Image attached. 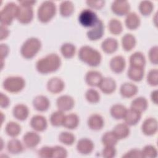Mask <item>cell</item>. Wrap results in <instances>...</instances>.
<instances>
[{"label":"cell","instance_id":"obj_38","mask_svg":"<svg viewBox=\"0 0 158 158\" xmlns=\"http://www.w3.org/2000/svg\"><path fill=\"white\" fill-rule=\"evenodd\" d=\"M108 28L112 34L118 35L122 32L123 26L120 20L116 19H112L108 23Z\"/></svg>","mask_w":158,"mask_h":158},{"label":"cell","instance_id":"obj_36","mask_svg":"<svg viewBox=\"0 0 158 158\" xmlns=\"http://www.w3.org/2000/svg\"><path fill=\"white\" fill-rule=\"evenodd\" d=\"M74 9V6L72 2L69 1H62L59 7L60 14L62 17H69L73 13Z\"/></svg>","mask_w":158,"mask_h":158},{"label":"cell","instance_id":"obj_43","mask_svg":"<svg viewBox=\"0 0 158 158\" xmlns=\"http://www.w3.org/2000/svg\"><path fill=\"white\" fill-rule=\"evenodd\" d=\"M85 98L89 103L96 104L100 100V94L96 89L90 88L86 91Z\"/></svg>","mask_w":158,"mask_h":158},{"label":"cell","instance_id":"obj_54","mask_svg":"<svg viewBox=\"0 0 158 158\" xmlns=\"http://www.w3.org/2000/svg\"><path fill=\"white\" fill-rule=\"evenodd\" d=\"M0 30H1L0 39L2 41V40H4V39H6L9 36V31L7 26H5V25H1Z\"/></svg>","mask_w":158,"mask_h":158},{"label":"cell","instance_id":"obj_33","mask_svg":"<svg viewBox=\"0 0 158 158\" xmlns=\"http://www.w3.org/2000/svg\"><path fill=\"white\" fill-rule=\"evenodd\" d=\"M136 43L135 37L130 33L125 34L122 38V46L125 51L132 50Z\"/></svg>","mask_w":158,"mask_h":158},{"label":"cell","instance_id":"obj_11","mask_svg":"<svg viewBox=\"0 0 158 158\" xmlns=\"http://www.w3.org/2000/svg\"><path fill=\"white\" fill-rule=\"evenodd\" d=\"M111 9L113 13L117 15H127L129 13L130 6L127 1H114L112 3Z\"/></svg>","mask_w":158,"mask_h":158},{"label":"cell","instance_id":"obj_19","mask_svg":"<svg viewBox=\"0 0 158 158\" xmlns=\"http://www.w3.org/2000/svg\"><path fill=\"white\" fill-rule=\"evenodd\" d=\"M33 106L35 110L39 112H44L49 109L50 101L46 96L38 95L33 99Z\"/></svg>","mask_w":158,"mask_h":158},{"label":"cell","instance_id":"obj_26","mask_svg":"<svg viewBox=\"0 0 158 158\" xmlns=\"http://www.w3.org/2000/svg\"><path fill=\"white\" fill-rule=\"evenodd\" d=\"M129 62L131 67L144 68L146 65V58L142 52L137 51L130 56Z\"/></svg>","mask_w":158,"mask_h":158},{"label":"cell","instance_id":"obj_9","mask_svg":"<svg viewBox=\"0 0 158 158\" xmlns=\"http://www.w3.org/2000/svg\"><path fill=\"white\" fill-rule=\"evenodd\" d=\"M104 33V25L101 19H98L97 23L86 33L88 38L91 41H96L101 39Z\"/></svg>","mask_w":158,"mask_h":158},{"label":"cell","instance_id":"obj_20","mask_svg":"<svg viewBox=\"0 0 158 158\" xmlns=\"http://www.w3.org/2000/svg\"><path fill=\"white\" fill-rule=\"evenodd\" d=\"M87 123L91 130L98 131L102 128L104 125V121L103 117L101 115L93 114L88 117Z\"/></svg>","mask_w":158,"mask_h":158},{"label":"cell","instance_id":"obj_16","mask_svg":"<svg viewBox=\"0 0 158 158\" xmlns=\"http://www.w3.org/2000/svg\"><path fill=\"white\" fill-rule=\"evenodd\" d=\"M31 127L36 131H43L48 127V122L46 118L41 115H35L30 120Z\"/></svg>","mask_w":158,"mask_h":158},{"label":"cell","instance_id":"obj_45","mask_svg":"<svg viewBox=\"0 0 158 158\" xmlns=\"http://www.w3.org/2000/svg\"><path fill=\"white\" fill-rule=\"evenodd\" d=\"M147 82L152 86H156L158 85V70L156 69L149 70L147 75Z\"/></svg>","mask_w":158,"mask_h":158},{"label":"cell","instance_id":"obj_21","mask_svg":"<svg viewBox=\"0 0 158 158\" xmlns=\"http://www.w3.org/2000/svg\"><path fill=\"white\" fill-rule=\"evenodd\" d=\"M138 91V87L132 83H124L120 88V94L125 98H130L133 97L136 94Z\"/></svg>","mask_w":158,"mask_h":158},{"label":"cell","instance_id":"obj_3","mask_svg":"<svg viewBox=\"0 0 158 158\" xmlns=\"http://www.w3.org/2000/svg\"><path fill=\"white\" fill-rule=\"evenodd\" d=\"M41 41L35 37H31L24 41L20 48V53L23 57L30 59L34 57L40 51Z\"/></svg>","mask_w":158,"mask_h":158},{"label":"cell","instance_id":"obj_1","mask_svg":"<svg viewBox=\"0 0 158 158\" xmlns=\"http://www.w3.org/2000/svg\"><path fill=\"white\" fill-rule=\"evenodd\" d=\"M61 63L60 57L57 54L51 53L39 59L36 63V69L41 74H48L57 71Z\"/></svg>","mask_w":158,"mask_h":158},{"label":"cell","instance_id":"obj_39","mask_svg":"<svg viewBox=\"0 0 158 158\" xmlns=\"http://www.w3.org/2000/svg\"><path fill=\"white\" fill-rule=\"evenodd\" d=\"M65 115L61 110H57L52 113L50 117V123L52 126L59 127L62 125Z\"/></svg>","mask_w":158,"mask_h":158},{"label":"cell","instance_id":"obj_46","mask_svg":"<svg viewBox=\"0 0 158 158\" xmlns=\"http://www.w3.org/2000/svg\"><path fill=\"white\" fill-rule=\"evenodd\" d=\"M67 157V151L62 146H55L52 149V158H65Z\"/></svg>","mask_w":158,"mask_h":158},{"label":"cell","instance_id":"obj_47","mask_svg":"<svg viewBox=\"0 0 158 158\" xmlns=\"http://www.w3.org/2000/svg\"><path fill=\"white\" fill-rule=\"evenodd\" d=\"M158 47L157 46L152 47L148 53L149 60L154 65H157L158 63Z\"/></svg>","mask_w":158,"mask_h":158},{"label":"cell","instance_id":"obj_48","mask_svg":"<svg viewBox=\"0 0 158 158\" xmlns=\"http://www.w3.org/2000/svg\"><path fill=\"white\" fill-rule=\"evenodd\" d=\"M52 149L51 146H43L38 151V154L42 158H52Z\"/></svg>","mask_w":158,"mask_h":158},{"label":"cell","instance_id":"obj_29","mask_svg":"<svg viewBox=\"0 0 158 158\" xmlns=\"http://www.w3.org/2000/svg\"><path fill=\"white\" fill-rule=\"evenodd\" d=\"M144 68H138L130 66L127 71L128 77L133 81H140L144 77Z\"/></svg>","mask_w":158,"mask_h":158},{"label":"cell","instance_id":"obj_12","mask_svg":"<svg viewBox=\"0 0 158 158\" xmlns=\"http://www.w3.org/2000/svg\"><path fill=\"white\" fill-rule=\"evenodd\" d=\"M141 130L146 136H152L157 131V121L155 118L149 117L144 120L141 125Z\"/></svg>","mask_w":158,"mask_h":158},{"label":"cell","instance_id":"obj_37","mask_svg":"<svg viewBox=\"0 0 158 158\" xmlns=\"http://www.w3.org/2000/svg\"><path fill=\"white\" fill-rule=\"evenodd\" d=\"M60 52L64 57L66 59H70L75 56L76 48L72 43H65L61 46Z\"/></svg>","mask_w":158,"mask_h":158},{"label":"cell","instance_id":"obj_41","mask_svg":"<svg viewBox=\"0 0 158 158\" xmlns=\"http://www.w3.org/2000/svg\"><path fill=\"white\" fill-rule=\"evenodd\" d=\"M59 141L67 146L72 145L75 141V136L72 133L62 131L59 135Z\"/></svg>","mask_w":158,"mask_h":158},{"label":"cell","instance_id":"obj_30","mask_svg":"<svg viewBox=\"0 0 158 158\" xmlns=\"http://www.w3.org/2000/svg\"><path fill=\"white\" fill-rule=\"evenodd\" d=\"M78 116L73 113L66 115L65 116L62 126L69 130L75 129L79 124Z\"/></svg>","mask_w":158,"mask_h":158},{"label":"cell","instance_id":"obj_8","mask_svg":"<svg viewBox=\"0 0 158 158\" xmlns=\"http://www.w3.org/2000/svg\"><path fill=\"white\" fill-rule=\"evenodd\" d=\"M17 20L22 24L30 23L33 19V10L32 6L20 4L17 15Z\"/></svg>","mask_w":158,"mask_h":158},{"label":"cell","instance_id":"obj_28","mask_svg":"<svg viewBox=\"0 0 158 158\" xmlns=\"http://www.w3.org/2000/svg\"><path fill=\"white\" fill-rule=\"evenodd\" d=\"M112 132L114 133L118 139H122L128 136L130 130L128 125L126 123H120L114 127Z\"/></svg>","mask_w":158,"mask_h":158},{"label":"cell","instance_id":"obj_25","mask_svg":"<svg viewBox=\"0 0 158 158\" xmlns=\"http://www.w3.org/2000/svg\"><path fill=\"white\" fill-rule=\"evenodd\" d=\"M125 23L127 28L131 30L137 29L141 23L140 18L135 12H129L125 17Z\"/></svg>","mask_w":158,"mask_h":158},{"label":"cell","instance_id":"obj_24","mask_svg":"<svg viewBox=\"0 0 158 158\" xmlns=\"http://www.w3.org/2000/svg\"><path fill=\"white\" fill-rule=\"evenodd\" d=\"M102 74L96 70H89L85 75L86 84L91 86H98L102 79Z\"/></svg>","mask_w":158,"mask_h":158},{"label":"cell","instance_id":"obj_27","mask_svg":"<svg viewBox=\"0 0 158 158\" xmlns=\"http://www.w3.org/2000/svg\"><path fill=\"white\" fill-rule=\"evenodd\" d=\"M118 47V41L113 38H107L101 43V48L106 54H112L115 52Z\"/></svg>","mask_w":158,"mask_h":158},{"label":"cell","instance_id":"obj_22","mask_svg":"<svg viewBox=\"0 0 158 158\" xmlns=\"http://www.w3.org/2000/svg\"><path fill=\"white\" fill-rule=\"evenodd\" d=\"M12 114L16 119L20 121H23L28 117L29 109L26 105L18 104L13 107Z\"/></svg>","mask_w":158,"mask_h":158},{"label":"cell","instance_id":"obj_50","mask_svg":"<svg viewBox=\"0 0 158 158\" xmlns=\"http://www.w3.org/2000/svg\"><path fill=\"white\" fill-rule=\"evenodd\" d=\"M122 157H143L141 151L137 149H133L128 152H127L124 155L122 156Z\"/></svg>","mask_w":158,"mask_h":158},{"label":"cell","instance_id":"obj_5","mask_svg":"<svg viewBox=\"0 0 158 158\" xmlns=\"http://www.w3.org/2000/svg\"><path fill=\"white\" fill-rule=\"evenodd\" d=\"M19 10V6L14 2H9L1 9L0 12L1 24L8 26L17 18Z\"/></svg>","mask_w":158,"mask_h":158},{"label":"cell","instance_id":"obj_32","mask_svg":"<svg viewBox=\"0 0 158 158\" xmlns=\"http://www.w3.org/2000/svg\"><path fill=\"white\" fill-rule=\"evenodd\" d=\"M127 111L126 107L120 104H114L110 109L111 116L117 120L122 119L124 118L125 115Z\"/></svg>","mask_w":158,"mask_h":158},{"label":"cell","instance_id":"obj_17","mask_svg":"<svg viewBox=\"0 0 158 158\" xmlns=\"http://www.w3.org/2000/svg\"><path fill=\"white\" fill-rule=\"evenodd\" d=\"M98 87L104 94H111L116 89L117 85L115 81L111 77L102 78Z\"/></svg>","mask_w":158,"mask_h":158},{"label":"cell","instance_id":"obj_55","mask_svg":"<svg viewBox=\"0 0 158 158\" xmlns=\"http://www.w3.org/2000/svg\"><path fill=\"white\" fill-rule=\"evenodd\" d=\"M151 101L155 104H157V89L152 91L151 94Z\"/></svg>","mask_w":158,"mask_h":158},{"label":"cell","instance_id":"obj_14","mask_svg":"<svg viewBox=\"0 0 158 158\" xmlns=\"http://www.w3.org/2000/svg\"><path fill=\"white\" fill-rule=\"evenodd\" d=\"M64 88V81L58 77L51 78L47 83V89L48 91L53 94H57L62 92Z\"/></svg>","mask_w":158,"mask_h":158},{"label":"cell","instance_id":"obj_4","mask_svg":"<svg viewBox=\"0 0 158 158\" xmlns=\"http://www.w3.org/2000/svg\"><path fill=\"white\" fill-rule=\"evenodd\" d=\"M56 13V6L55 3L51 1H44L38 9V19L42 23H48L55 16Z\"/></svg>","mask_w":158,"mask_h":158},{"label":"cell","instance_id":"obj_6","mask_svg":"<svg viewBox=\"0 0 158 158\" xmlns=\"http://www.w3.org/2000/svg\"><path fill=\"white\" fill-rule=\"evenodd\" d=\"M25 86L23 78L20 76H10L7 77L2 83L4 89L11 93L20 92Z\"/></svg>","mask_w":158,"mask_h":158},{"label":"cell","instance_id":"obj_44","mask_svg":"<svg viewBox=\"0 0 158 158\" xmlns=\"http://www.w3.org/2000/svg\"><path fill=\"white\" fill-rule=\"evenodd\" d=\"M141 151L143 157L154 158L156 157L157 155V149L152 145H146Z\"/></svg>","mask_w":158,"mask_h":158},{"label":"cell","instance_id":"obj_15","mask_svg":"<svg viewBox=\"0 0 158 158\" xmlns=\"http://www.w3.org/2000/svg\"><path fill=\"white\" fill-rule=\"evenodd\" d=\"M41 141L40 136L35 131H28L23 136L24 145L28 148H34Z\"/></svg>","mask_w":158,"mask_h":158},{"label":"cell","instance_id":"obj_34","mask_svg":"<svg viewBox=\"0 0 158 158\" xmlns=\"http://www.w3.org/2000/svg\"><path fill=\"white\" fill-rule=\"evenodd\" d=\"M148 103L147 99L144 97H138L133 99L131 103V107L140 113L145 111L148 108Z\"/></svg>","mask_w":158,"mask_h":158},{"label":"cell","instance_id":"obj_42","mask_svg":"<svg viewBox=\"0 0 158 158\" xmlns=\"http://www.w3.org/2000/svg\"><path fill=\"white\" fill-rule=\"evenodd\" d=\"M153 9V4L149 1H143L139 5V10L144 16L149 15L152 13Z\"/></svg>","mask_w":158,"mask_h":158},{"label":"cell","instance_id":"obj_53","mask_svg":"<svg viewBox=\"0 0 158 158\" xmlns=\"http://www.w3.org/2000/svg\"><path fill=\"white\" fill-rule=\"evenodd\" d=\"M0 49H1V59L2 60H3V59L6 58L9 54V47L6 44H1L0 46Z\"/></svg>","mask_w":158,"mask_h":158},{"label":"cell","instance_id":"obj_10","mask_svg":"<svg viewBox=\"0 0 158 158\" xmlns=\"http://www.w3.org/2000/svg\"><path fill=\"white\" fill-rule=\"evenodd\" d=\"M56 105L59 110L62 112L69 111L74 107L75 101L69 95H62L57 99Z\"/></svg>","mask_w":158,"mask_h":158},{"label":"cell","instance_id":"obj_23","mask_svg":"<svg viewBox=\"0 0 158 158\" xmlns=\"http://www.w3.org/2000/svg\"><path fill=\"white\" fill-rule=\"evenodd\" d=\"M141 117V113L130 108V109H127L123 119L125 120V122L127 125L128 126H133L139 122Z\"/></svg>","mask_w":158,"mask_h":158},{"label":"cell","instance_id":"obj_52","mask_svg":"<svg viewBox=\"0 0 158 158\" xmlns=\"http://www.w3.org/2000/svg\"><path fill=\"white\" fill-rule=\"evenodd\" d=\"M10 104L9 98L4 93H1L0 94V104L1 108H7Z\"/></svg>","mask_w":158,"mask_h":158},{"label":"cell","instance_id":"obj_40","mask_svg":"<svg viewBox=\"0 0 158 158\" xmlns=\"http://www.w3.org/2000/svg\"><path fill=\"white\" fill-rule=\"evenodd\" d=\"M118 140L112 131L106 132L101 138V141L105 146H115Z\"/></svg>","mask_w":158,"mask_h":158},{"label":"cell","instance_id":"obj_13","mask_svg":"<svg viewBox=\"0 0 158 158\" xmlns=\"http://www.w3.org/2000/svg\"><path fill=\"white\" fill-rule=\"evenodd\" d=\"M93 142L88 138H81L77 144V150L78 152L83 155H88L91 154L94 149Z\"/></svg>","mask_w":158,"mask_h":158},{"label":"cell","instance_id":"obj_31","mask_svg":"<svg viewBox=\"0 0 158 158\" xmlns=\"http://www.w3.org/2000/svg\"><path fill=\"white\" fill-rule=\"evenodd\" d=\"M7 149L12 154H18L23 151V146L20 140L13 138L8 141Z\"/></svg>","mask_w":158,"mask_h":158},{"label":"cell","instance_id":"obj_57","mask_svg":"<svg viewBox=\"0 0 158 158\" xmlns=\"http://www.w3.org/2000/svg\"><path fill=\"white\" fill-rule=\"evenodd\" d=\"M1 118H2V122H1V124H2V123H3V120H4V114H3V113L1 112Z\"/></svg>","mask_w":158,"mask_h":158},{"label":"cell","instance_id":"obj_35","mask_svg":"<svg viewBox=\"0 0 158 158\" xmlns=\"http://www.w3.org/2000/svg\"><path fill=\"white\" fill-rule=\"evenodd\" d=\"M5 131L8 136L12 138H15L20 133L21 127L17 122L10 121L6 124Z\"/></svg>","mask_w":158,"mask_h":158},{"label":"cell","instance_id":"obj_18","mask_svg":"<svg viewBox=\"0 0 158 158\" xmlns=\"http://www.w3.org/2000/svg\"><path fill=\"white\" fill-rule=\"evenodd\" d=\"M109 65L113 72L120 73L124 70L126 66L125 58L122 56H115L111 59Z\"/></svg>","mask_w":158,"mask_h":158},{"label":"cell","instance_id":"obj_56","mask_svg":"<svg viewBox=\"0 0 158 158\" xmlns=\"http://www.w3.org/2000/svg\"><path fill=\"white\" fill-rule=\"evenodd\" d=\"M19 3L20 4L33 6L36 3V1H19Z\"/></svg>","mask_w":158,"mask_h":158},{"label":"cell","instance_id":"obj_2","mask_svg":"<svg viewBox=\"0 0 158 158\" xmlns=\"http://www.w3.org/2000/svg\"><path fill=\"white\" fill-rule=\"evenodd\" d=\"M78 57L81 61L91 67H97L101 62V53L89 46L81 47L78 51Z\"/></svg>","mask_w":158,"mask_h":158},{"label":"cell","instance_id":"obj_49","mask_svg":"<svg viewBox=\"0 0 158 158\" xmlns=\"http://www.w3.org/2000/svg\"><path fill=\"white\" fill-rule=\"evenodd\" d=\"M116 155V149L114 146H105L102 151V156L105 158H112Z\"/></svg>","mask_w":158,"mask_h":158},{"label":"cell","instance_id":"obj_7","mask_svg":"<svg viewBox=\"0 0 158 158\" xmlns=\"http://www.w3.org/2000/svg\"><path fill=\"white\" fill-rule=\"evenodd\" d=\"M98 19L96 14L89 9L82 10L78 15L79 23L81 26L86 28H92L97 23Z\"/></svg>","mask_w":158,"mask_h":158},{"label":"cell","instance_id":"obj_51","mask_svg":"<svg viewBox=\"0 0 158 158\" xmlns=\"http://www.w3.org/2000/svg\"><path fill=\"white\" fill-rule=\"evenodd\" d=\"M87 5L90 7L92 9H101L105 4L104 1H87L86 2Z\"/></svg>","mask_w":158,"mask_h":158}]
</instances>
